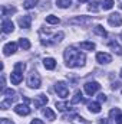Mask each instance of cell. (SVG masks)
<instances>
[{"label": "cell", "instance_id": "1", "mask_svg": "<svg viewBox=\"0 0 122 124\" xmlns=\"http://www.w3.org/2000/svg\"><path fill=\"white\" fill-rule=\"evenodd\" d=\"M65 61H66V65L69 68H75V66H82L85 63V55L75 49L73 46H69L66 48L65 51Z\"/></svg>", "mask_w": 122, "mask_h": 124}, {"label": "cell", "instance_id": "2", "mask_svg": "<svg viewBox=\"0 0 122 124\" xmlns=\"http://www.w3.org/2000/svg\"><path fill=\"white\" fill-rule=\"evenodd\" d=\"M27 85H29L30 88H39V87H40V77H39V74H37V72L32 71L30 74H29Z\"/></svg>", "mask_w": 122, "mask_h": 124}, {"label": "cell", "instance_id": "3", "mask_svg": "<svg viewBox=\"0 0 122 124\" xmlns=\"http://www.w3.org/2000/svg\"><path fill=\"white\" fill-rule=\"evenodd\" d=\"M83 88H85V93L88 94V95H93L95 93H98V91H99L101 85H99V82L92 81V82H86V84L83 85Z\"/></svg>", "mask_w": 122, "mask_h": 124}, {"label": "cell", "instance_id": "4", "mask_svg": "<svg viewBox=\"0 0 122 124\" xmlns=\"http://www.w3.org/2000/svg\"><path fill=\"white\" fill-rule=\"evenodd\" d=\"M55 90H56L58 95L62 97V98H66V97L69 95V88H68V85H66L65 82H62V81L55 85Z\"/></svg>", "mask_w": 122, "mask_h": 124}, {"label": "cell", "instance_id": "5", "mask_svg": "<svg viewBox=\"0 0 122 124\" xmlns=\"http://www.w3.org/2000/svg\"><path fill=\"white\" fill-rule=\"evenodd\" d=\"M13 110L19 116H29L30 114V108L27 107V104H17V105H14Z\"/></svg>", "mask_w": 122, "mask_h": 124}, {"label": "cell", "instance_id": "6", "mask_svg": "<svg viewBox=\"0 0 122 124\" xmlns=\"http://www.w3.org/2000/svg\"><path fill=\"white\" fill-rule=\"evenodd\" d=\"M16 49H17V43L16 42H9L3 46V54L6 56H9V55H13L16 52Z\"/></svg>", "mask_w": 122, "mask_h": 124}, {"label": "cell", "instance_id": "7", "mask_svg": "<svg viewBox=\"0 0 122 124\" xmlns=\"http://www.w3.org/2000/svg\"><path fill=\"white\" fill-rule=\"evenodd\" d=\"M108 23L111 26H121L122 25V17L119 13H112L109 17H108Z\"/></svg>", "mask_w": 122, "mask_h": 124}, {"label": "cell", "instance_id": "8", "mask_svg": "<svg viewBox=\"0 0 122 124\" xmlns=\"http://www.w3.org/2000/svg\"><path fill=\"white\" fill-rule=\"evenodd\" d=\"M10 79H12V84H14V85L20 84V82L23 81V72L14 69V71L12 72V75H10Z\"/></svg>", "mask_w": 122, "mask_h": 124}, {"label": "cell", "instance_id": "9", "mask_svg": "<svg viewBox=\"0 0 122 124\" xmlns=\"http://www.w3.org/2000/svg\"><path fill=\"white\" fill-rule=\"evenodd\" d=\"M96 61L99 62V63H109V62L112 61V56L109 55V54H106V52H99V54H96Z\"/></svg>", "mask_w": 122, "mask_h": 124}, {"label": "cell", "instance_id": "10", "mask_svg": "<svg viewBox=\"0 0 122 124\" xmlns=\"http://www.w3.org/2000/svg\"><path fill=\"white\" fill-rule=\"evenodd\" d=\"M34 107L36 108H40V107H43V105H46L47 104V97L45 95V94H40V95H37L36 98H34Z\"/></svg>", "mask_w": 122, "mask_h": 124}, {"label": "cell", "instance_id": "11", "mask_svg": "<svg viewBox=\"0 0 122 124\" xmlns=\"http://www.w3.org/2000/svg\"><path fill=\"white\" fill-rule=\"evenodd\" d=\"M19 25H20V28H23V29H29L32 25V16L30 15H26V16H23V17H19Z\"/></svg>", "mask_w": 122, "mask_h": 124}, {"label": "cell", "instance_id": "12", "mask_svg": "<svg viewBox=\"0 0 122 124\" xmlns=\"http://www.w3.org/2000/svg\"><path fill=\"white\" fill-rule=\"evenodd\" d=\"M1 29H3V33H10V32L14 31V25L12 20H3L1 22Z\"/></svg>", "mask_w": 122, "mask_h": 124}, {"label": "cell", "instance_id": "13", "mask_svg": "<svg viewBox=\"0 0 122 124\" xmlns=\"http://www.w3.org/2000/svg\"><path fill=\"white\" fill-rule=\"evenodd\" d=\"M69 22H70V23H78V25H88V23H91L92 22V19L91 17L81 16V17H73V19H70Z\"/></svg>", "mask_w": 122, "mask_h": 124}, {"label": "cell", "instance_id": "14", "mask_svg": "<svg viewBox=\"0 0 122 124\" xmlns=\"http://www.w3.org/2000/svg\"><path fill=\"white\" fill-rule=\"evenodd\" d=\"M43 65L46 69H55L56 68V61L53 58H45L43 59Z\"/></svg>", "mask_w": 122, "mask_h": 124}, {"label": "cell", "instance_id": "15", "mask_svg": "<svg viewBox=\"0 0 122 124\" xmlns=\"http://www.w3.org/2000/svg\"><path fill=\"white\" fill-rule=\"evenodd\" d=\"M43 116H45L46 120H49V121H53V120L56 118V114H55V111H53L52 108H45V110H43Z\"/></svg>", "mask_w": 122, "mask_h": 124}, {"label": "cell", "instance_id": "16", "mask_svg": "<svg viewBox=\"0 0 122 124\" xmlns=\"http://www.w3.org/2000/svg\"><path fill=\"white\" fill-rule=\"evenodd\" d=\"M88 108H89V111L93 113V114H98V113H101V104L99 102H89L88 104Z\"/></svg>", "mask_w": 122, "mask_h": 124}, {"label": "cell", "instance_id": "17", "mask_svg": "<svg viewBox=\"0 0 122 124\" xmlns=\"http://www.w3.org/2000/svg\"><path fill=\"white\" fill-rule=\"evenodd\" d=\"M63 36H65V35H63V32L56 33V35L53 36V39H52V43H58V42H61L62 39H63ZM42 43H43V45H49L50 42H49V40H45V42H42Z\"/></svg>", "mask_w": 122, "mask_h": 124}, {"label": "cell", "instance_id": "18", "mask_svg": "<svg viewBox=\"0 0 122 124\" xmlns=\"http://www.w3.org/2000/svg\"><path fill=\"white\" fill-rule=\"evenodd\" d=\"M83 101V95L81 91H76L75 95H73V98L70 100V104H78V102H82Z\"/></svg>", "mask_w": 122, "mask_h": 124}, {"label": "cell", "instance_id": "19", "mask_svg": "<svg viewBox=\"0 0 122 124\" xmlns=\"http://www.w3.org/2000/svg\"><path fill=\"white\" fill-rule=\"evenodd\" d=\"M114 4H115L114 0H101V6H102L103 10H109V9H112Z\"/></svg>", "mask_w": 122, "mask_h": 124}, {"label": "cell", "instance_id": "20", "mask_svg": "<svg viewBox=\"0 0 122 124\" xmlns=\"http://www.w3.org/2000/svg\"><path fill=\"white\" fill-rule=\"evenodd\" d=\"M82 49H85V51H93L96 46H95V43L93 42H81V45H79Z\"/></svg>", "mask_w": 122, "mask_h": 124}, {"label": "cell", "instance_id": "21", "mask_svg": "<svg viewBox=\"0 0 122 124\" xmlns=\"http://www.w3.org/2000/svg\"><path fill=\"white\" fill-rule=\"evenodd\" d=\"M93 32L96 33V35H99V36H102V38H105L108 33H106V31L103 29V26H101V25H96L95 28H93Z\"/></svg>", "mask_w": 122, "mask_h": 124}, {"label": "cell", "instance_id": "22", "mask_svg": "<svg viewBox=\"0 0 122 124\" xmlns=\"http://www.w3.org/2000/svg\"><path fill=\"white\" fill-rule=\"evenodd\" d=\"M108 46H109L112 51H115L118 55H121V54H122V48L116 43V42H114V40H112V42H109V43H108Z\"/></svg>", "mask_w": 122, "mask_h": 124}, {"label": "cell", "instance_id": "23", "mask_svg": "<svg viewBox=\"0 0 122 124\" xmlns=\"http://www.w3.org/2000/svg\"><path fill=\"white\" fill-rule=\"evenodd\" d=\"M19 45H20V48H23L25 51L30 49V42H29V39H26V38L19 39Z\"/></svg>", "mask_w": 122, "mask_h": 124}, {"label": "cell", "instance_id": "24", "mask_svg": "<svg viewBox=\"0 0 122 124\" xmlns=\"http://www.w3.org/2000/svg\"><path fill=\"white\" fill-rule=\"evenodd\" d=\"M46 22H47V23H50V25H58V23L61 22V19H59L58 16L49 15V16H46Z\"/></svg>", "mask_w": 122, "mask_h": 124}, {"label": "cell", "instance_id": "25", "mask_svg": "<svg viewBox=\"0 0 122 124\" xmlns=\"http://www.w3.org/2000/svg\"><path fill=\"white\" fill-rule=\"evenodd\" d=\"M119 116H121V110H119V108H112V110L109 111V117H111L112 120H116Z\"/></svg>", "mask_w": 122, "mask_h": 124}, {"label": "cell", "instance_id": "26", "mask_svg": "<svg viewBox=\"0 0 122 124\" xmlns=\"http://www.w3.org/2000/svg\"><path fill=\"white\" fill-rule=\"evenodd\" d=\"M37 1H39V0H26V1L23 3V7L27 9V10H29V9H33V7L37 4Z\"/></svg>", "mask_w": 122, "mask_h": 124}, {"label": "cell", "instance_id": "27", "mask_svg": "<svg viewBox=\"0 0 122 124\" xmlns=\"http://www.w3.org/2000/svg\"><path fill=\"white\" fill-rule=\"evenodd\" d=\"M72 4V0H58V6L61 9H66Z\"/></svg>", "mask_w": 122, "mask_h": 124}, {"label": "cell", "instance_id": "28", "mask_svg": "<svg viewBox=\"0 0 122 124\" xmlns=\"http://www.w3.org/2000/svg\"><path fill=\"white\" fill-rule=\"evenodd\" d=\"M14 12H16V9H14V7H10V9H7V7H3V9H1V13H3V16L13 15Z\"/></svg>", "mask_w": 122, "mask_h": 124}, {"label": "cell", "instance_id": "29", "mask_svg": "<svg viewBox=\"0 0 122 124\" xmlns=\"http://www.w3.org/2000/svg\"><path fill=\"white\" fill-rule=\"evenodd\" d=\"M3 95H4L6 98H14V97H16V93H14L13 90H4V91H3Z\"/></svg>", "mask_w": 122, "mask_h": 124}, {"label": "cell", "instance_id": "30", "mask_svg": "<svg viewBox=\"0 0 122 124\" xmlns=\"http://www.w3.org/2000/svg\"><path fill=\"white\" fill-rule=\"evenodd\" d=\"M56 108L61 110V111H66V110L69 108V105H68L66 102H56Z\"/></svg>", "mask_w": 122, "mask_h": 124}, {"label": "cell", "instance_id": "31", "mask_svg": "<svg viewBox=\"0 0 122 124\" xmlns=\"http://www.w3.org/2000/svg\"><path fill=\"white\" fill-rule=\"evenodd\" d=\"M25 68H26V65L23 63V62H16V65H14V69H17V71H25Z\"/></svg>", "mask_w": 122, "mask_h": 124}, {"label": "cell", "instance_id": "32", "mask_svg": "<svg viewBox=\"0 0 122 124\" xmlns=\"http://www.w3.org/2000/svg\"><path fill=\"white\" fill-rule=\"evenodd\" d=\"M99 3H96V1H92L91 4H89V10L91 12H98L99 10V6H98Z\"/></svg>", "mask_w": 122, "mask_h": 124}, {"label": "cell", "instance_id": "33", "mask_svg": "<svg viewBox=\"0 0 122 124\" xmlns=\"http://www.w3.org/2000/svg\"><path fill=\"white\" fill-rule=\"evenodd\" d=\"M98 100H99L101 102H105V101H106V95H105V94H99V95H98Z\"/></svg>", "mask_w": 122, "mask_h": 124}, {"label": "cell", "instance_id": "34", "mask_svg": "<svg viewBox=\"0 0 122 124\" xmlns=\"http://www.w3.org/2000/svg\"><path fill=\"white\" fill-rule=\"evenodd\" d=\"M0 124H14V123H13L12 120H7V118H1Z\"/></svg>", "mask_w": 122, "mask_h": 124}, {"label": "cell", "instance_id": "35", "mask_svg": "<svg viewBox=\"0 0 122 124\" xmlns=\"http://www.w3.org/2000/svg\"><path fill=\"white\" fill-rule=\"evenodd\" d=\"M30 124H43V121H42V120H39V118H34Z\"/></svg>", "mask_w": 122, "mask_h": 124}, {"label": "cell", "instance_id": "36", "mask_svg": "<svg viewBox=\"0 0 122 124\" xmlns=\"http://www.w3.org/2000/svg\"><path fill=\"white\" fill-rule=\"evenodd\" d=\"M119 85H121V82H114V84H112V88L116 90V88H119Z\"/></svg>", "mask_w": 122, "mask_h": 124}, {"label": "cell", "instance_id": "37", "mask_svg": "<svg viewBox=\"0 0 122 124\" xmlns=\"http://www.w3.org/2000/svg\"><path fill=\"white\" fill-rule=\"evenodd\" d=\"M116 123H118V124H122V116H119V117L116 118Z\"/></svg>", "mask_w": 122, "mask_h": 124}, {"label": "cell", "instance_id": "38", "mask_svg": "<svg viewBox=\"0 0 122 124\" xmlns=\"http://www.w3.org/2000/svg\"><path fill=\"white\" fill-rule=\"evenodd\" d=\"M79 1H81V3H85V1H88V0H79Z\"/></svg>", "mask_w": 122, "mask_h": 124}, {"label": "cell", "instance_id": "39", "mask_svg": "<svg viewBox=\"0 0 122 124\" xmlns=\"http://www.w3.org/2000/svg\"><path fill=\"white\" fill-rule=\"evenodd\" d=\"M121 78H122V69H121Z\"/></svg>", "mask_w": 122, "mask_h": 124}, {"label": "cell", "instance_id": "40", "mask_svg": "<svg viewBox=\"0 0 122 124\" xmlns=\"http://www.w3.org/2000/svg\"><path fill=\"white\" fill-rule=\"evenodd\" d=\"M121 39H122V32H121Z\"/></svg>", "mask_w": 122, "mask_h": 124}]
</instances>
